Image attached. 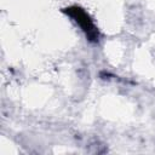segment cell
I'll use <instances>...</instances> for the list:
<instances>
[{
    "label": "cell",
    "mask_w": 155,
    "mask_h": 155,
    "mask_svg": "<svg viewBox=\"0 0 155 155\" xmlns=\"http://www.w3.org/2000/svg\"><path fill=\"white\" fill-rule=\"evenodd\" d=\"M68 16H70L80 27L81 29L85 31L87 39L90 41H98V30L97 28L94 27L92 19L90 18V16L79 6H71V7H68L65 10H63Z\"/></svg>",
    "instance_id": "1"
}]
</instances>
